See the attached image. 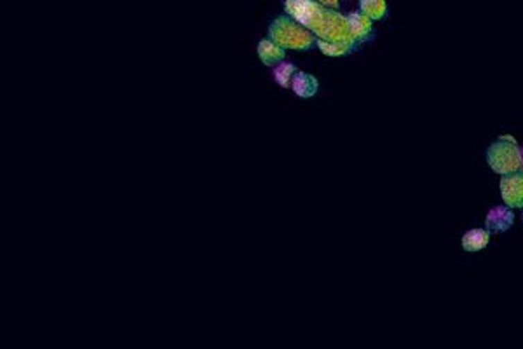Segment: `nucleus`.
Wrapping results in <instances>:
<instances>
[{"mask_svg": "<svg viewBox=\"0 0 523 349\" xmlns=\"http://www.w3.org/2000/svg\"><path fill=\"white\" fill-rule=\"evenodd\" d=\"M318 47L323 54L326 56H345V54L351 53L354 49L352 44H344V42H326V40H318Z\"/></svg>", "mask_w": 523, "mask_h": 349, "instance_id": "9b49d317", "label": "nucleus"}, {"mask_svg": "<svg viewBox=\"0 0 523 349\" xmlns=\"http://www.w3.org/2000/svg\"><path fill=\"white\" fill-rule=\"evenodd\" d=\"M291 87H293L295 94L300 98H312L318 93L319 83L314 76L305 72H297L291 79Z\"/></svg>", "mask_w": 523, "mask_h": 349, "instance_id": "423d86ee", "label": "nucleus"}, {"mask_svg": "<svg viewBox=\"0 0 523 349\" xmlns=\"http://www.w3.org/2000/svg\"><path fill=\"white\" fill-rule=\"evenodd\" d=\"M490 241L487 230L483 229H471L463 236V248L466 252H480Z\"/></svg>", "mask_w": 523, "mask_h": 349, "instance_id": "1a4fd4ad", "label": "nucleus"}, {"mask_svg": "<svg viewBox=\"0 0 523 349\" xmlns=\"http://www.w3.org/2000/svg\"><path fill=\"white\" fill-rule=\"evenodd\" d=\"M502 201L509 208H523V173H509L501 180Z\"/></svg>", "mask_w": 523, "mask_h": 349, "instance_id": "20e7f679", "label": "nucleus"}, {"mask_svg": "<svg viewBox=\"0 0 523 349\" xmlns=\"http://www.w3.org/2000/svg\"><path fill=\"white\" fill-rule=\"evenodd\" d=\"M295 74H297V69L291 63H281L280 67L274 69L273 76L281 87H288L291 86V79H293Z\"/></svg>", "mask_w": 523, "mask_h": 349, "instance_id": "f8f14e48", "label": "nucleus"}, {"mask_svg": "<svg viewBox=\"0 0 523 349\" xmlns=\"http://www.w3.org/2000/svg\"><path fill=\"white\" fill-rule=\"evenodd\" d=\"M284 9L298 25L307 26L319 37V40L326 42H344L356 46L351 35L348 16L338 15L337 11L321 8L319 2L311 0H288L284 2Z\"/></svg>", "mask_w": 523, "mask_h": 349, "instance_id": "f257e3e1", "label": "nucleus"}, {"mask_svg": "<svg viewBox=\"0 0 523 349\" xmlns=\"http://www.w3.org/2000/svg\"><path fill=\"white\" fill-rule=\"evenodd\" d=\"M257 53H258V58L262 60V63H264V65H267V67L281 62V60L284 58L283 47H280L276 42H273L271 39L260 40V42H258V47H257Z\"/></svg>", "mask_w": 523, "mask_h": 349, "instance_id": "6e6552de", "label": "nucleus"}, {"mask_svg": "<svg viewBox=\"0 0 523 349\" xmlns=\"http://www.w3.org/2000/svg\"><path fill=\"white\" fill-rule=\"evenodd\" d=\"M348 22L349 26H351V35L356 44L368 39L370 32H372V19L366 18L363 12H351L348 16Z\"/></svg>", "mask_w": 523, "mask_h": 349, "instance_id": "0eeeda50", "label": "nucleus"}, {"mask_svg": "<svg viewBox=\"0 0 523 349\" xmlns=\"http://www.w3.org/2000/svg\"><path fill=\"white\" fill-rule=\"evenodd\" d=\"M522 168H523V152H522Z\"/></svg>", "mask_w": 523, "mask_h": 349, "instance_id": "4468645a", "label": "nucleus"}, {"mask_svg": "<svg viewBox=\"0 0 523 349\" xmlns=\"http://www.w3.org/2000/svg\"><path fill=\"white\" fill-rule=\"evenodd\" d=\"M488 166L499 175H509L522 169V152L513 137H501L487 151Z\"/></svg>", "mask_w": 523, "mask_h": 349, "instance_id": "7ed1b4c3", "label": "nucleus"}, {"mask_svg": "<svg viewBox=\"0 0 523 349\" xmlns=\"http://www.w3.org/2000/svg\"><path fill=\"white\" fill-rule=\"evenodd\" d=\"M361 12L370 19H382L387 12V6L384 0H361L359 2Z\"/></svg>", "mask_w": 523, "mask_h": 349, "instance_id": "9d476101", "label": "nucleus"}, {"mask_svg": "<svg viewBox=\"0 0 523 349\" xmlns=\"http://www.w3.org/2000/svg\"><path fill=\"white\" fill-rule=\"evenodd\" d=\"M522 219H523V215H522Z\"/></svg>", "mask_w": 523, "mask_h": 349, "instance_id": "2eb2a0df", "label": "nucleus"}, {"mask_svg": "<svg viewBox=\"0 0 523 349\" xmlns=\"http://www.w3.org/2000/svg\"><path fill=\"white\" fill-rule=\"evenodd\" d=\"M319 4H321V6H325V8H326V9L330 8V9H332V11H335V9H337V8H338V2H328V0H325V2H319Z\"/></svg>", "mask_w": 523, "mask_h": 349, "instance_id": "ddd939ff", "label": "nucleus"}, {"mask_svg": "<svg viewBox=\"0 0 523 349\" xmlns=\"http://www.w3.org/2000/svg\"><path fill=\"white\" fill-rule=\"evenodd\" d=\"M515 222V215L509 210V206H495L487 213L485 225L490 232H506Z\"/></svg>", "mask_w": 523, "mask_h": 349, "instance_id": "39448f33", "label": "nucleus"}, {"mask_svg": "<svg viewBox=\"0 0 523 349\" xmlns=\"http://www.w3.org/2000/svg\"><path fill=\"white\" fill-rule=\"evenodd\" d=\"M269 37L283 49L309 51L314 46V35L302 25L288 19L286 16L274 19L273 25L269 26Z\"/></svg>", "mask_w": 523, "mask_h": 349, "instance_id": "f03ea898", "label": "nucleus"}]
</instances>
